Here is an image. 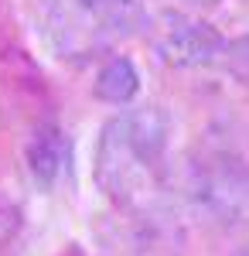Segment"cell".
<instances>
[{"label":"cell","mask_w":249,"mask_h":256,"mask_svg":"<svg viewBox=\"0 0 249 256\" xmlns=\"http://www.w3.org/2000/svg\"><path fill=\"white\" fill-rule=\"evenodd\" d=\"M171 144V116L160 106H134L102 123L96 144L99 192L116 208L154 202V188L164 178V158Z\"/></svg>","instance_id":"obj_1"},{"label":"cell","mask_w":249,"mask_h":256,"mask_svg":"<svg viewBox=\"0 0 249 256\" xmlns=\"http://www.w3.org/2000/svg\"><path fill=\"white\" fill-rule=\"evenodd\" d=\"M184 202L218 229L249 222V168L232 154H205L184 168Z\"/></svg>","instance_id":"obj_2"},{"label":"cell","mask_w":249,"mask_h":256,"mask_svg":"<svg viewBox=\"0 0 249 256\" xmlns=\"http://www.w3.org/2000/svg\"><path fill=\"white\" fill-rule=\"evenodd\" d=\"M102 242L110 256H181L184 229L168 208L147 202V205L120 208V216L110 218Z\"/></svg>","instance_id":"obj_3"},{"label":"cell","mask_w":249,"mask_h":256,"mask_svg":"<svg viewBox=\"0 0 249 256\" xmlns=\"http://www.w3.org/2000/svg\"><path fill=\"white\" fill-rule=\"evenodd\" d=\"M226 38L208 20H194L188 14H168L164 28L154 38V55L171 68H202L218 62Z\"/></svg>","instance_id":"obj_4"},{"label":"cell","mask_w":249,"mask_h":256,"mask_svg":"<svg viewBox=\"0 0 249 256\" xmlns=\"http://www.w3.org/2000/svg\"><path fill=\"white\" fill-rule=\"evenodd\" d=\"M41 34L48 48L65 62H89L106 44V34L82 14L76 0H44L41 7Z\"/></svg>","instance_id":"obj_5"},{"label":"cell","mask_w":249,"mask_h":256,"mask_svg":"<svg viewBox=\"0 0 249 256\" xmlns=\"http://www.w3.org/2000/svg\"><path fill=\"white\" fill-rule=\"evenodd\" d=\"M68 160H72V150H68V137L58 130L55 123H41L34 126V134L24 144V164L34 178L38 188H55L62 174L68 171Z\"/></svg>","instance_id":"obj_6"},{"label":"cell","mask_w":249,"mask_h":256,"mask_svg":"<svg viewBox=\"0 0 249 256\" xmlns=\"http://www.w3.org/2000/svg\"><path fill=\"white\" fill-rule=\"evenodd\" d=\"M76 4L106 38H123L147 28V14L140 0H76Z\"/></svg>","instance_id":"obj_7"},{"label":"cell","mask_w":249,"mask_h":256,"mask_svg":"<svg viewBox=\"0 0 249 256\" xmlns=\"http://www.w3.org/2000/svg\"><path fill=\"white\" fill-rule=\"evenodd\" d=\"M140 89V72L130 58H110L99 68L96 82H92V92L99 102H110V106H126Z\"/></svg>","instance_id":"obj_8"},{"label":"cell","mask_w":249,"mask_h":256,"mask_svg":"<svg viewBox=\"0 0 249 256\" xmlns=\"http://www.w3.org/2000/svg\"><path fill=\"white\" fill-rule=\"evenodd\" d=\"M218 62H222V68H226L236 82L249 86V34H239V38L226 41Z\"/></svg>","instance_id":"obj_9"},{"label":"cell","mask_w":249,"mask_h":256,"mask_svg":"<svg viewBox=\"0 0 249 256\" xmlns=\"http://www.w3.org/2000/svg\"><path fill=\"white\" fill-rule=\"evenodd\" d=\"M24 226V212H20V202L4 184H0V246H7L10 239L20 232Z\"/></svg>","instance_id":"obj_10"},{"label":"cell","mask_w":249,"mask_h":256,"mask_svg":"<svg viewBox=\"0 0 249 256\" xmlns=\"http://www.w3.org/2000/svg\"><path fill=\"white\" fill-rule=\"evenodd\" d=\"M188 4H194V7H212V4H218V0H188Z\"/></svg>","instance_id":"obj_11"},{"label":"cell","mask_w":249,"mask_h":256,"mask_svg":"<svg viewBox=\"0 0 249 256\" xmlns=\"http://www.w3.org/2000/svg\"><path fill=\"white\" fill-rule=\"evenodd\" d=\"M232 256H249V242H246V246H239V250H236Z\"/></svg>","instance_id":"obj_12"}]
</instances>
